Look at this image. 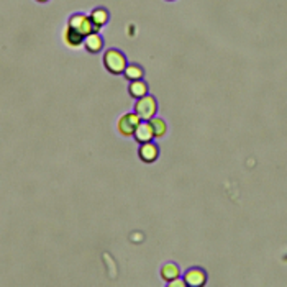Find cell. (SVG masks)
I'll use <instances>...</instances> for the list:
<instances>
[{"mask_svg":"<svg viewBox=\"0 0 287 287\" xmlns=\"http://www.w3.org/2000/svg\"><path fill=\"white\" fill-rule=\"evenodd\" d=\"M103 66L112 74H123L127 69V58L118 50H107L103 54Z\"/></svg>","mask_w":287,"mask_h":287,"instance_id":"obj_1","label":"cell"},{"mask_svg":"<svg viewBox=\"0 0 287 287\" xmlns=\"http://www.w3.org/2000/svg\"><path fill=\"white\" fill-rule=\"evenodd\" d=\"M156 110H158L156 99L151 95L139 97L135 103V114L141 118V120H150V118H153L156 114Z\"/></svg>","mask_w":287,"mask_h":287,"instance_id":"obj_2","label":"cell"},{"mask_svg":"<svg viewBox=\"0 0 287 287\" xmlns=\"http://www.w3.org/2000/svg\"><path fill=\"white\" fill-rule=\"evenodd\" d=\"M67 25L71 26L73 30L78 31L79 34H82L84 38L92 31H95V28H94L92 22H90V18L87 15H84V13H76V15H73L71 18H69Z\"/></svg>","mask_w":287,"mask_h":287,"instance_id":"obj_3","label":"cell"},{"mask_svg":"<svg viewBox=\"0 0 287 287\" xmlns=\"http://www.w3.org/2000/svg\"><path fill=\"white\" fill-rule=\"evenodd\" d=\"M139 123H141V118L136 114H125L122 115L120 120H118V131H120L123 136H133V133H135Z\"/></svg>","mask_w":287,"mask_h":287,"instance_id":"obj_4","label":"cell"},{"mask_svg":"<svg viewBox=\"0 0 287 287\" xmlns=\"http://www.w3.org/2000/svg\"><path fill=\"white\" fill-rule=\"evenodd\" d=\"M184 281H186V285L199 287V285H204L205 284L207 274L202 269H199V268H192V269H189L186 274H184Z\"/></svg>","mask_w":287,"mask_h":287,"instance_id":"obj_5","label":"cell"},{"mask_svg":"<svg viewBox=\"0 0 287 287\" xmlns=\"http://www.w3.org/2000/svg\"><path fill=\"white\" fill-rule=\"evenodd\" d=\"M138 155H139V159L145 161V163H153V161L158 159L159 150H158V146L155 143L148 141V143H143L141 146H139Z\"/></svg>","mask_w":287,"mask_h":287,"instance_id":"obj_6","label":"cell"},{"mask_svg":"<svg viewBox=\"0 0 287 287\" xmlns=\"http://www.w3.org/2000/svg\"><path fill=\"white\" fill-rule=\"evenodd\" d=\"M133 138H135L139 145L151 141V139L155 138V135H153V128H151L150 122L148 123H143V122L139 123L138 128L135 130V133H133Z\"/></svg>","mask_w":287,"mask_h":287,"instance_id":"obj_7","label":"cell"},{"mask_svg":"<svg viewBox=\"0 0 287 287\" xmlns=\"http://www.w3.org/2000/svg\"><path fill=\"white\" fill-rule=\"evenodd\" d=\"M82 45L86 46V50L89 53H99L102 50V46H103V40L97 31H92L90 34H87L86 38H84Z\"/></svg>","mask_w":287,"mask_h":287,"instance_id":"obj_8","label":"cell"},{"mask_svg":"<svg viewBox=\"0 0 287 287\" xmlns=\"http://www.w3.org/2000/svg\"><path fill=\"white\" fill-rule=\"evenodd\" d=\"M62 38H64V43L67 46H71V48H78L84 43V37L82 34H79L76 30H73L71 26H66V30L64 33H62Z\"/></svg>","mask_w":287,"mask_h":287,"instance_id":"obj_9","label":"cell"},{"mask_svg":"<svg viewBox=\"0 0 287 287\" xmlns=\"http://www.w3.org/2000/svg\"><path fill=\"white\" fill-rule=\"evenodd\" d=\"M89 18H90V22H92L95 31H97V30H100V28L109 22V12L105 10V9H94L92 13L89 15Z\"/></svg>","mask_w":287,"mask_h":287,"instance_id":"obj_10","label":"cell"},{"mask_svg":"<svg viewBox=\"0 0 287 287\" xmlns=\"http://www.w3.org/2000/svg\"><path fill=\"white\" fill-rule=\"evenodd\" d=\"M130 95L135 97V99H139V97H145L148 94V86H146V82L138 79V81H131L130 82Z\"/></svg>","mask_w":287,"mask_h":287,"instance_id":"obj_11","label":"cell"},{"mask_svg":"<svg viewBox=\"0 0 287 287\" xmlns=\"http://www.w3.org/2000/svg\"><path fill=\"white\" fill-rule=\"evenodd\" d=\"M179 276H181V271H179L177 264L169 263V264L163 266V269H161V277H163L166 282H169V281H172V279H176Z\"/></svg>","mask_w":287,"mask_h":287,"instance_id":"obj_12","label":"cell"},{"mask_svg":"<svg viewBox=\"0 0 287 287\" xmlns=\"http://www.w3.org/2000/svg\"><path fill=\"white\" fill-rule=\"evenodd\" d=\"M123 74L128 81H138L143 78V67L138 64H127V69H125Z\"/></svg>","mask_w":287,"mask_h":287,"instance_id":"obj_13","label":"cell"},{"mask_svg":"<svg viewBox=\"0 0 287 287\" xmlns=\"http://www.w3.org/2000/svg\"><path fill=\"white\" fill-rule=\"evenodd\" d=\"M150 125H151V128H153V135H155V138L164 136V133H166V123H164V120L153 117V118H150Z\"/></svg>","mask_w":287,"mask_h":287,"instance_id":"obj_14","label":"cell"},{"mask_svg":"<svg viewBox=\"0 0 287 287\" xmlns=\"http://www.w3.org/2000/svg\"><path fill=\"white\" fill-rule=\"evenodd\" d=\"M169 285H171V287H184V285H186V281H184V277H183V279L176 277V279H172V281H169Z\"/></svg>","mask_w":287,"mask_h":287,"instance_id":"obj_15","label":"cell"},{"mask_svg":"<svg viewBox=\"0 0 287 287\" xmlns=\"http://www.w3.org/2000/svg\"><path fill=\"white\" fill-rule=\"evenodd\" d=\"M37 2H41V4H43V2H48V0H37Z\"/></svg>","mask_w":287,"mask_h":287,"instance_id":"obj_16","label":"cell"}]
</instances>
